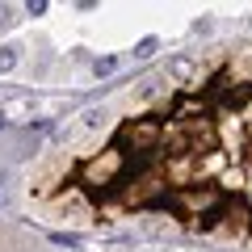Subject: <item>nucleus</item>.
<instances>
[{"instance_id": "nucleus-6", "label": "nucleus", "mask_w": 252, "mask_h": 252, "mask_svg": "<svg viewBox=\"0 0 252 252\" xmlns=\"http://www.w3.org/2000/svg\"><path fill=\"white\" fill-rule=\"evenodd\" d=\"M0 130H4V114H0Z\"/></svg>"}, {"instance_id": "nucleus-7", "label": "nucleus", "mask_w": 252, "mask_h": 252, "mask_svg": "<svg viewBox=\"0 0 252 252\" xmlns=\"http://www.w3.org/2000/svg\"><path fill=\"white\" fill-rule=\"evenodd\" d=\"M248 26H252V21H248Z\"/></svg>"}, {"instance_id": "nucleus-5", "label": "nucleus", "mask_w": 252, "mask_h": 252, "mask_svg": "<svg viewBox=\"0 0 252 252\" xmlns=\"http://www.w3.org/2000/svg\"><path fill=\"white\" fill-rule=\"evenodd\" d=\"M156 46H160V42H156V38H147V42H139V51H135V55H152Z\"/></svg>"}, {"instance_id": "nucleus-4", "label": "nucleus", "mask_w": 252, "mask_h": 252, "mask_svg": "<svg viewBox=\"0 0 252 252\" xmlns=\"http://www.w3.org/2000/svg\"><path fill=\"white\" fill-rule=\"evenodd\" d=\"M17 67V46H0V72H13Z\"/></svg>"}, {"instance_id": "nucleus-1", "label": "nucleus", "mask_w": 252, "mask_h": 252, "mask_svg": "<svg viewBox=\"0 0 252 252\" xmlns=\"http://www.w3.org/2000/svg\"><path fill=\"white\" fill-rule=\"evenodd\" d=\"M97 160H101V164H93V168H89V177H93V181H101L105 172H114V168H118V156H114V152H109V156H97Z\"/></svg>"}, {"instance_id": "nucleus-3", "label": "nucleus", "mask_w": 252, "mask_h": 252, "mask_svg": "<svg viewBox=\"0 0 252 252\" xmlns=\"http://www.w3.org/2000/svg\"><path fill=\"white\" fill-rule=\"evenodd\" d=\"M105 118H109V114H105V109H89V114H84V118H80V126H84V130H97V126H101V122H105Z\"/></svg>"}, {"instance_id": "nucleus-2", "label": "nucleus", "mask_w": 252, "mask_h": 252, "mask_svg": "<svg viewBox=\"0 0 252 252\" xmlns=\"http://www.w3.org/2000/svg\"><path fill=\"white\" fill-rule=\"evenodd\" d=\"M118 67H122V59H118V55H105V59L93 63V76H114Z\"/></svg>"}]
</instances>
